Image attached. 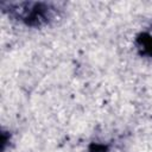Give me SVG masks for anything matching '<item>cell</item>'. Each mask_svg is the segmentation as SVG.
<instances>
[{
	"instance_id": "1",
	"label": "cell",
	"mask_w": 152,
	"mask_h": 152,
	"mask_svg": "<svg viewBox=\"0 0 152 152\" xmlns=\"http://www.w3.org/2000/svg\"><path fill=\"white\" fill-rule=\"evenodd\" d=\"M5 10L10 15L17 18L28 26H42L46 24L52 14V8L44 2H15L7 4Z\"/></svg>"
},
{
	"instance_id": "2",
	"label": "cell",
	"mask_w": 152,
	"mask_h": 152,
	"mask_svg": "<svg viewBox=\"0 0 152 152\" xmlns=\"http://www.w3.org/2000/svg\"><path fill=\"white\" fill-rule=\"evenodd\" d=\"M137 46L142 56L152 57V36L150 33H140L137 36Z\"/></svg>"
},
{
	"instance_id": "3",
	"label": "cell",
	"mask_w": 152,
	"mask_h": 152,
	"mask_svg": "<svg viewBox=\"0 0 152 152\" xmlns=\"http://www.w3.org/2000/svg\"><path fill=\"white\" fill-rule=\"evenodd\" d=\"M106 147L104 146H100V145H95L94 146V152H104Z\"/></svg>"
}]
</instances>
